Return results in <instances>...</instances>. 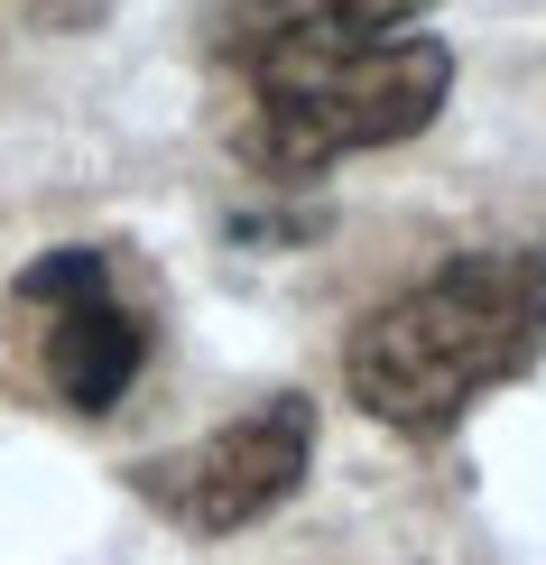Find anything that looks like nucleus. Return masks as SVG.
I'll use <instances>...</instances> for the list:
<instances>
[{"label":"nucleus","mask_w":546,"mask_h":565,"mask_svg":"<svg viewBox=\"0 0 546 565\" xmlns=\"http://www.w3.org/2000/svg\"><path fill=\"white\" fill-rule=\"evenodd\" d=\"M10 324H29L38 381L56 390V408H75V417H111L130 398V381L149 371V324L130 316L111 260L84 250V242H65V250H46V260L19 269Z\"/></svg>","instance_id":"nucleus-4"},{"label":"nucleus","mask_w":546,"mask_h":565,"mask_svg":"<svg viewBox=\"0 0 546 565\" xmlns=\"http://www.w3.org/2000/svg\"><path fill=\"white\" fill-rule=\"evenodd\" d=\"M306 473H315V398L269 390L259 408L223 417L204 445L139 463L130 491H139L149 510H168L185 537H232V529L269 520L278 501H297Z\"/></svg>","instance_id":"nucleus-3"},{"label":"nucleus","mask_w":546,"mask_h":565,"mask_svg":"<svg viewBox=\"0 0 546 565\" xmlns=\"http://www.w3.org/2000/svg\"><path fill=\"white\" fill-rule=\"evenodd\" d=\"M436 0H242L223 29L232 149L269 185L398 149L445 111L454 46L417 19Z\"/></svg>","instance_id":"nucleus-1"},{"label":"nucleus","mask_w":546,"mask_h":565,"mask_svg":"<svg viewBox=\"0 0 546 565\" xmlns=\"http://www.w3.org/2000/svg\"><path fill=\"white\" fill-rule=\"evenodd\" d=\"M546 352V242H491L454 250L417 288L371 306L343 343L352 398L398 436H445L463 427L472 398L510 390Z\"/></svg>","instance_id":"nucleus-2"}]
</instances>
